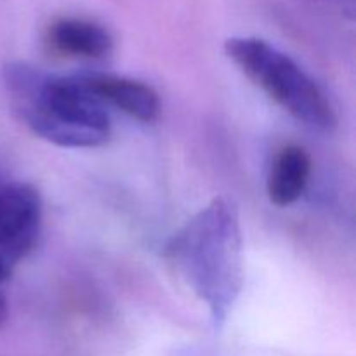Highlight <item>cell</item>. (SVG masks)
Segmentation results:
<instances>
[{"mask_svg": "<svg viewBox=\"0 0 356 356\" xmlns=\"http://www.w3.org/2000/svg\"><path fill=\"white\" fill-rule=\"evenodd\" d=\"M167 257L219 329L235 308L245 278L235 207L225 198H214L170 238Z\"/></svg>", "mask_w": 356, "mask_h": 356, "instance_id": "cell-1", "label": "cell"}, {"mask_svg": "<svg viewBox=\"0 0 356 356\" xmlns=\"http://www.w3.org/2000/svg\"><path fill=\"white\" fill-rule=\"evenodd\" d=\"M3 86L16 117L38 138L61 148H99L110 139L106 106L80 76H58L26 63L3 68Z\"/></svg>", "mask_w": 356, "mask_h": 356, "instance_id": "cell-2", "label": "cell"}, {"mask_svg": "<svg viewBox=\"0 0 356 356\" xmlns=\"http://www.w3.org/2000/svg\"><path fill=\"white\" fill-rule=\"evenodd\" d=\"M225 52L259 89L296 120L332 131L336 113L315 80L285 52L257 37H232Z\"/></svg>", "mask_w": 356, "mask_h": 356, "instance_id": "cell-3", "label": "cell"}, {"mask_svg": "<svg viewBox=\"0 0 356 356\" xmlns=\"http://www.w3.org/2000/svg\"><path fill=\"white\" fill-rule=\"evenodd\" d=\"M42 198L28 183L7 184L0 190V268H14L33 250L40 235Z\"/></svg>", "mask_w": 356, "mask_h": 356, "instance_id": "cell-4", "label": "cell"}, {"mask_svg": "<svg viewBox=\"0 0 356 356\" xmlns=\"http://www.w3.org/2000/svg\"><path fill=\"white\" fill-rule=\"evenodd\" d=\"M83 87L106 106H115L139 122H155L160 115L159 94L141 80L120 75H83Z\"/></svg>", "mask_w": 356, "mask_h": 356, "instance_id": "cell-5", "label": "cell"}, {"mask_svg": "<svg viewBox=\"0 0 356 356\" xmlns=\"http://www.w3.org/2000/svg\"><path fill=\"white\" fill-rule=\"evenodd\" d=\"M47 44L58 54L75 59H103L113 51V38L103 24L75 16L52 21Z\"/></svg>", "mask_w": 356, "mask_h": 356, "instance_id": "cell-6", "label": "cell"}, {"mask_svg": "<svg viewBox=\"0 0 356 356\" xmlns=\"http://www.w3.org/2000/svg\"><path fill=\"white\" fill-rule=\"evenodd\" d=\"M312 174V156L302 146L280 149L268 177V197L278 207L292 205L306 190Z\"/></svg>", "mask_w": 356, "mask_h": 356, "instance_id": "cell-7", "label": "cell"}, {"mask_svg": "<svg viewBox=\"0 0 356 356\" xmlns=\"http://www.w3.org/2000/svg\"><path fill=\"white\" fill-rule=\"evenodd\" d=\"M341 2H348V6L353 7V0H341Z\"/></svg>", "mask_w": 356, "mask_h": 356, "instance_id": "cell-8", "label": "cell"}]
</instances>
